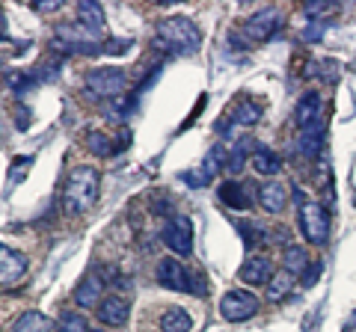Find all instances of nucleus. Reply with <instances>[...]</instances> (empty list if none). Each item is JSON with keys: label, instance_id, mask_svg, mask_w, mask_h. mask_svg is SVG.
I'll return each instance as SVG.
<instances>
[{"label": "nucleus", "instance_id": "1", "mask_svg": "<svg viewBox=\"0 0 356 332\" xmlns=\"http://www.w3.org/2000/svg\"><path fill=\"white\" fill-rule=\"evenodd\" d=\"M98 169L95 166H75L68 173V181H66V190H62V208L71 217H77V214H86L89 208L95 205L98 199Z\"/></svg>", "mask_w": 356, "mask_h": 332}, {"label": "nucleus", "instance_id": "2", "mask_svg": "<svg viewBox=\"0 0 356 332\" xmlns=\"http://www.w3.org/2000/svg\"><path fill=\"white\" fill-rule=\"evenodd\" d=\"M155 42L173 53L190 57V53L202 48V33L190 18H166V21H160V27H157Z\"/></svg>", "mask_w": 356, "mask_h": 332}, {"label": "nucleus", "instance_id": "3", "mask_svg": "<svg viewBox=\"0 0 356 332\" xmlns=\"http://www.w3.org/2000/svg\"><path fill=\"white\" fill-rule=\"evenodd\" d=\"M125 89V71L116 68V66H107V68H92L89 75L84 77V92L89 98H119V92Z\"/></svg>", "mask_w": 356, "mask_h": 332}, {"label": "nucleus", "instance_id": "4", "mask_svg": "<svg viewBox=\"0 0 356 332\" xmlns=\"http://www.w3.org/2000/svg\"><path fill=\"white\" fill-rule=\"evenodd\" d=\"M258 306H262V300H258L253 291L235 288V291H226V294H222V300H220V315H222V320H229V324H244V320L255 318Z\"/></svg>", "mask_w": 356, "mask_h": 332}, {"label": "nucleus", "instance_id": "5", "mask_svg": "<svg viewBox=\"0 0 356 332\" xmlns=\"http://www.w3.org/2000/svg\"><path fill=\"white\" fill-rule=\"evenodd\" d=\"M300 231H303V238L315 246H324L329 240V214L320 202L300 205Z\"/></svg>", "mask_w": 356, "mask_h": 332}, {"label": "nucleus", "instance_id": "6", "mask_svg": "<svg viewBox=\"0 0 356 332\" xmlns=\"http://www.w3.org/2000/svg\"><path fill=\"white\" fill-rule=\"evenodd\" d=\"M294 122L300 133H324V98L318 92H306L294 107Z\"/></svg>", "mask_w": 356, "mask_h": 332}, {"label": "nucleus", "instance_id": "7", "mask_svg": "<svg viewBox=\"0 0 356 332\" xmlns=\"http://www.w3.org/2000/svg\"><path fill=\"white\" fill-rule=\"evenodd\" d=\"M164 244L173 249L175 255H190L193 253V222L184 214H175V217L166 220L164 231H160Z\"/></svg>", "mask_w": 356, "mask_h": 332}, {"label": "nucleus", "instance_id": "8", "mask_svg": "<svg viewBox=\"0 0 356 332\" xmlns=\"http://www.w3.org/2000/svg\"><path fill=\"white\" fill-rule=\"evenodd\" d=\"M279 12H276L273 6H267V9H258V12H253L244 21V39L246 42H267L270 36L279 30Z\"/></svg>", "mask_w": 356, "mask_h": 332}, {"label": "nucleus", "instance_id": "9", "mask_svg": "<svg viewBox=\"0 0 356 332\" xmlns=\"http://www.w3.org/2000/svg\"><path fill=\"white\" fill-rule=\"evenodd\" d=\"M187 276L190 273L184 270V264L178 261L175 255L160 258L155 267V279H157V285H164L166 291H187Z\"/></svg>", "mask_w": 356, "mask_h": 332}, {"label": "nucleus", "instance_id": "10", "mask_svg": "<svg viewBox=\"0 0 356 332\" xmlns=\"http://www.w3.org/2000/svg\"><path fill=\"white\" fill-rule=\"evenodd\" d=\"M27 267H30V264H27L24 253H18V249L0 244V285H15L18 279H24Z\"/></svg>", "mask_w": 356, "mask_h": 332}, {"label": "nucleus", "instance_id": "11", "mask_svg": "<svg viewBox=\"0 0 356 332\" xmlns=\"http://www.w3.org/2000/svg\"><path fill=\"white\" fill-rule=\"evenodd\" d=\"M258 205L267 214H282L285 205H288V187L282 181H276V178H270L267 184L258 187Z\"/></svg>", "mask_w": 356, "mask_h": 332}, {"label": "nucleus", "instance_id": "12", "mask_svg": "<svg viewBox=\"0 0 356 332\" xmlns=\"http://www.w3.org/2000/svg\"><path fill=\"white\" fill-rule=\"evenodd\" d=\"M128 303H125L122 297H116V294H107V297L98 303V309H95V315L98 320H101L104 327H122L125 320H128Z\"/></svg>", "mask_w": 356, "mask_h": 332}, {"label": "nucleus", "instance_id": "13", "mask_svg": "<svg viewBox=\"0 0 356 332\" xmlns=\"http://www.w3.org/2000/svg\"><path fill=\"white\" fill-rule=\"evenodd\" d=\"M238 276H240V282H246V285H267L273 279V264L267 261L264 255H253L249 261H244Z\"/></svg>", "mask_w": 356, "mask_h": 332}, {"label": "nucleus", "instance_id": "14", "mask_svg": "<svg viewBox=\"0 0 356 332\" xmlns=\"http://www.w3.org/2000/svg\"><path fill=\"white\" fill-rule=\"evenodd\" d=\"M101 279H98V273H86L80 285L75 288V303L80 309H98V303H101Z\"/></svg>", "mask_w": 356, "mask_h": 332}, {"label": "nucleus", "instance_id": "15", "mask_svg": "<svg viewBox=\"0 0 356 332\" xmlns=\"http://www.w3.org/2000/svg\"><path fill=\"white\" fill-rule=\"evenodd\" d=\"M220 202L226 208H235V211H249L253 208V196H249V187L246 184H238V181H226L220 184Z\"/></svg>", "mask_w": 356, "mask_h": 332}, {"label": "nucleus", "instance_id": "16", "mask_svg": "<svg viewBox=\"0 0 356 332\" xmlns=\"http://www.w3.org/2000/svg\"><path fill=\"white\" fill-rule=\"evenodd\" d=\"M249 166H253L258 175H270L273 178L282 169V160H279V155H276L273 149H267V146H262V142H255L253 155H249Z\"/></svg>", "mask_w": 356, "mask_h": 332}, {"label": "nucleus", "instance_id": "17", "mask_svg": "<svg viewBox=\"0 0 356 332\" xmlns=\"http://www.w3.org/2000/svg\"><path fill=\"white\" fill-rule=\"evenodd\" d=\"M282 264H285V273H291V276H300L303 279V273L312 267V258L306 253V246H297V244H288L285 246V253H282Z\"/></svg>", "mask_w": 356, "mask_h": 332}, {"label": "nucleus", "instance_id": "18", "mask_svg": "<svg viewBox=\"0 0 356 332\" xmlns=\"http://www.w3.org/2000/svg\"><path fill=\"white\" fill-rule=\"evenodd\" d=\"M77 18H80V27L89 33H98L104 27V9H101V3H95V0H80Z\"/></svg>", "mask_w": 356, "mask_h": 332}, {"label": "nucleus", "instance_id": "19", "mask_svg": "<svg viewBox=\"0 0 356 332\" xmlns=\"http://www.w3.org/2000/svg\"><path fill=\"white\" fill-rule=\"evenodd\" d=\"M235 226H238L240 235H244V244L249 249H262V246H267V240H270V231L255 220H238Z\"/></svg>", "mask_w": 356, "mask_h": 332}, {"label": "nucleus", "instance_id": "20", "mask_svg": "<svg viewBox=\"0 0 356 332\" xmlns=\"http://www.w3.org/2000/svg\"><path fill=\"white\" fill-rule=\"evenodd\" d=\"M160 332H193V318L184 309L173 306L160 315Z\"/></svg>", "mask_w": 356, "mask_h": 332}, {"label": "nucleus", "instance_id": "21", "mask_svg": "<svg viewBox=\"0 0 356 332\" xmlns=\"http://www.w3.org/2000/svg\"><path fill=\"white\" fill-rule=\"evenodd\" d=\"M253 146H255V140H238V142H235V149H231L229 155H226V169H229L231 175H238L240 169L246 166V157L253 155V151H249Z\"/></svg>", "mask_w": 356, "mask_h": 332}, {"label": "nucleus", "instance_id": "22", "mask_svg": "<svg viewBox=\"0 0 356 332\" xmlns=\"http://www.w3.org/2000/svg\"><path fill=\"white\" fill-rule=\"evenodd\" d=\"M235 125H244V128H253V125L262 119V107H258L255 101H249V98H244L235 110H231V116H229Z\"/></svg>", "mask_w": 356, "mask_h": 332}, {"label": "nucleus", "instance_id": "23", "mask_svg": "<svg viewBox=\"0 0 356 332\" xmlns=\"http://www.w3.org/2000/svg\"><path fill=\"white\" fill-rule=\"evenodd\" d=\"M9 332H51V320L39 315V311H24Z\"/></svg>", "mask_w": 356, "mask_h": 332}, {"label": "nucleus", "instance_id": "24", "mask_svg": "<svg viewBox=\"0 0 356 332\" xmlns=\"http://www.w3.org/2000/svg\"><path fill=\"white\" fill-rule=\"evenodd\" d=\"M291 288H294V276L291 273H273V279L267 282V300L270 303H279V300H285L291 294Z\"/></svg>", "mask_w": 356, "mask_h": 332}, {"label": "nucleus", "instance_id": "25", "mask_svg": "<svg viewBox=\"0 0 356 332\" xmlns=\"http://www.w3.org/2000/svg\"><path fill=\"white\" fill-rule=\"evenodd\" d=\"M86 146H89V151H92V155H98V157H110L113 151H116L113 140L107 137L104 131H89V137H86Z\"/></svg>", "mask_w": 356, "mask_h": 332}, {"label": "nucleus", "instance_id": "26", "mask_svg": "<svg viewBox=\"0 0 356 332\" xmlns=\"http://www.w3.org/2000/svg\"><path fill=\"white\" fill-rule=\"evenodd\" d=\"M324 133H300L297 137V151L303 157H318L320 155V146H324Z\"/></svg>", "mask_w": 356, "mask_h": 332}, {"label": "nucleus", "instance_id": "27", "mask_svg": "<svg viewBox=\"0 0 356 332\" xmlns=\"http://www.w3.org/2000/svg\"><path fill=\"white\" fill-rule=\"evenodd\" d=\"M60 332H89L86 318L80 311H62L60 315Z\"/></svg>", "mask_w": 356, "mask_h": 332}, {"label": "nucleus", "instance_id": "28", "mask_svg": "<svg viewBox=\"0 0 356 332\" xmlns=\"http://www.w3.org/2000/svg\"><path fill=\"white\" fill-rule=\"evenodd\" d=\"M338 12V3H329V0H320V3H306V15L309 18H320V21H324V18H329V15H335Z\"/></svg>", "mask_w": 356, "mask_h": 332}, {"label": "nucleus", "instance_id": "29", "mask_svg": "<svg viewBox=\"0 0 356 332\" xmlns=\"http://www.w3.org/2000/svg\"><path fill=\"white\" fill-rule=\"evenodd\" d=\"M187 294H193V297H205V294H208V288H205V279H199L196 273L187 276Z\"/></svg>", "mask_w": 356, "mask_h": 332}, {"label": "nucleus", "instance_id": "30", "mask_svg": "<svg viewBox=\"0 0 356 332\" xmlns=\"http://www.w3.org/2000/svg\"><path fill=\"white\" fill-rule=\"evenodd\" d=\"M324 33H327V21H312V27L303 33V39H306V42H318Z\"/></svg>", "mask_w": 356, "mask_h": 332}, {"label": "nucleus", "instance_id": "31", "mask_svg": "<svg viewBox=\"0 0 356 332\" xmlns=\"http://www.w3.org/2000/svg\"><path fill=\"white\" fill-rule=\"evenodd\" d=\"M320 270H324V264H320V261H312V267H309L306 273H303V285H312V282H315L318 276H320Z\"/></svg>", "mask_w": 356, "mask_h": 332}, {"label": "nucleus", "instance_id": "32", "mask_svg": "<svg viewBox=\"0 0 356 332\" xmlns=\"http://www.w3.org/2000/svg\"><path fill=\"white\" fill-rule=\"evenodd\" d=\"M27 125H30V110H27V107H21V110H18V128L27 131Z\"/></svg>", "mask_w": 356, "mask_h": 332}, {"label": "nucleus", "instance_id": "33", "mask_svg": "<svg viewBox=\"0 0 356 332\" xmlns=\"http://www.w3.org/2000/svg\"><path fill=\"white\" fill-rule=\"evenodd\" d=\"M60 6H62V0H57V3H33V9H39V12H53Z\"/></svg>", "mask_w": 356, "mask_h": 332}, {"label": "nucleus", "instance_id": "34", "mask_svg": "<svg viewBox=\"0 0 356 332\" xmlns=\"http://www.w3.org/2000/svg\"><path fill=\"white\" fill-rule=\"evenodd\" d=\"M344 332H356V311L351 315V320H347V327H344Z\"/></svg>", "mask_w": 356, "mask_h": 332}, {"label": "nucleus", "instance_id": "35", "mask_svg": "<svg viewBox=\"0 0 356 332\" xmlns=\"http://www.w3.org/2000/svg\"><path fill=\"white\" fill-rule=\"evenodd\" d=\"M6 36V18H3V12H0V39Z\"/></svg>", "mask_w": 356, "mask_h": 332}, {"label": "nucleus", "instance_id": "36", "mask_svg": "<svg viewBox=\"0 0 356 332\" xmlns=\"http://www.w3.org/2000/svg\"><path fill=\"white\" fill-rule=\"evenodd\" d=\"M89 332H104V329H89Z\"/></svg>", "mask_w": 356, "mask_h": 332}]
</instances>
